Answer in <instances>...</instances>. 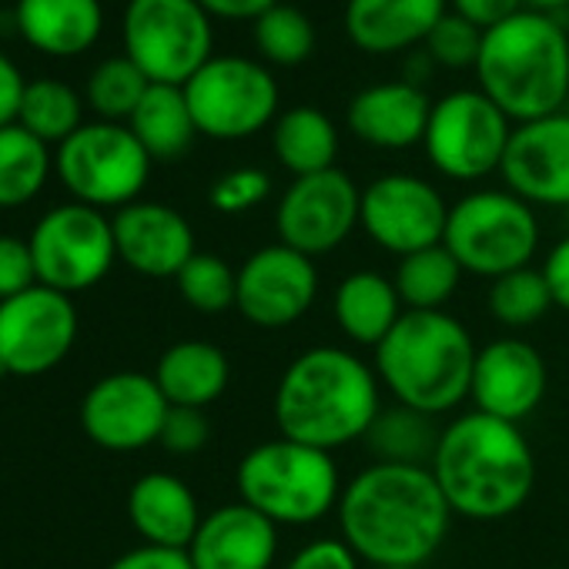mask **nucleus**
Here are the masks:
<instances>
[{
    "label": "nucleus",
    "instance_id": "nucleus-43",
    "mask_svg": "<svg viewBox=\"0 0 569 569\" xmlns=\"http://www.w3.org/2000/svg\"><path fill=\"white\" fill-rule=\"evenodd\" d=\"M452 14L466 18L469 24H476L482 34L512 21L516 14L526 11V0H449Z\"/></svg>",
    "mask_w": 569,
    "mask_h": 569
},
{
    "label": "nucleus",
    "instance_id": "nucleus-17",
    "mask_svg": "<svg viewBox=\"0 0 569 569\" xmlns=\"http://www.w3.org/2000/svg\"><path fill=\"white\" fill-rule=\"evenodd\" d=\"M168 399L154 376L111 372L98 379L81 402V429L111 452H134L161 439Z\"/></svg>",
    "mask_w": 569,
    "mask_h": 569
},
{
    "label": "nucleus",
    "instance_id": "nucleus-32",
    "mask_svg": "<svg viewBox=\"0 0 569 569\" xmlns=\"http://www.w3.org/2000/svg\"><path fill=\"white\" fill-rule=\"evenodd\" d=\"M54 171L51 144L21 124L0 128V208H21L34 201Z\"/></svg>",
    "mask_w": 569,
    "mask_h": 569
},
{
    "label": "nucleus",
    "instance_id": "nucleus-11",
    "mask_svg": "<svg viewBox=\"0 0 569 569\" xmlns=\"http://www.w3.org/2000/svg\"><path fill=\"white\" fill-rule=\"evenodd\" d=\"M509 138L512 121L479 88H466L432 104L422 148L439 174L469 184L502 168Z\"/></svg>",
    "mask_w": 569,
    "mask_h": 569
},
{
    "label": "nucleus",
    "instance_id": "nucleus-21",
    "mask_svg": "<svg viewBox=\"0 0 569 569\" xmlns=\"http://www.w3.org/2000/svg\"><path fill=\"white\" fill-rule=\"evenodd\" d=\"M188 556L194 569H271L278 556V526L238 499L201 519Z\"/></svg>",
    "mask_w": 569,
    "mask_h": 569
},
{
    "label": "nucleus",
    "instance_id": "nucleus-24",
    "mask_svg": "<svg viewBox=\"0 0 569 569\" xmlns=\"http://www.w3.org/2000/svg\"><path fill=\"white\" fill-rule=\"evenodd\" d=\"M14 31L38 54L78 58L98 44L104 8L101 0H18Z\"/></svg>",
    "mask_w": 569,
    "mask_h": 569
},
{
    "label": "nucleus",
    "instance_id": "nucleus-36",
    "mask_svg": "<svg viewBox=\"0 0 569 569\" xmlns=\"http://www.w3.org/2000/svg\"><path fill=\"white\" fill-rule=\"evenodd\" d=\"M552 309V296L542 268H516L499 278H492L489 289V312L506 329H526L539 322Z\"/></svg>",
    "mask_w": 569,
    "mask_h": 569
},
{
    "label": "nucleus",
    "instance_id": "nucleus-31",
    "mask_svg": "<svg viewBox=\"0 0 569 569\" xmlns=\"http://www.w3.org/2000/svg\"><path fill=\"white\" fill-rule=\"evenodd\" d=\"M462 281V264L446 244H432L399 258L392 284L406 312H446Z\"/></svg>",
    "mask_w": 569,
    "mask_h": 569
},
{
    "label": "nucleus",
    "instance_id": "nucleus-4",
    "mask_svg": "<svg viewBox=\"0 0 569 569\" xmlns=\"http://www.w3.org/2000/svg\"><path fill=\"white\" fill-rule=\"evenodd\" d=\"M479 91L516 124L559 114L569 98L566 28L539 11L486 31L476 61Z\"/></svg>",
    "mask_w": 569,
    "mask_h": 569
},
{
    "label": "nucleus",
    "instance_id": "nucleus-41",
    "mask_svg": "<svg viewBox=\"0 0 569 569\" xmlns=\"http://www.w3.org/2000/svg\"><path fill=\"white\" fill-rule=\"evenodd\" d=\"M211 436V422L204 409H188V406H171L161 426V446L174 456H194L204 449Z\"/></svg>",
    "mask_w": 569,
    "mask_h": 569
},
{
    "label": "nucleus",
    "instance_id": "nucleus-14",
    "mask_svg": "<svg viewBox=\"0 0 569 569\" xmlns=\"http://www.w3.org/2000/svg\"><path fill=\"white\" fill-rule=\"evenodd\" d=\"M359 208L362 188L342 168L292 178L274 208L278 241L309 258L329 254L359 228Z\"/></svg>",
    "mask_w": 569,
    "mask_h": 569
},
{
    "label": "nucleus",
    "instance_id": "nucleus-18",
    "mask_svg": "<svg viewBox=\"0 0 569 569\" xmlns=\"http://www.w3.org/2000/svg\"><path fill=\"white\" fill-rule=\"evenodd\" d=\"M499 174L526 204L569 208V114L516 124Z\"/></svg>",
    "mask_w": 569,
    "mask_h": 569
},
{
    "label": "nucleus",
    "instance_id": "nucleus-7",
    "mask_svg": "<svg viewBox=\"0 0 569 569\" xmlns=\"http://www.w3.org/2000/svg\"><path fill=\"white\" fill-rule=\"evenodd\" d=\"M442 244L452 251L462 271L499 278L532 261L539 248V218L532 204L512 191H469L449 208Z\"/></svg>",
    "mask_w": 569,
    "mask_h": 569
},
{
    "label": "nucleus",
    "instance_id": "nucleus-49",
    "mask_svg": "<svg viewBox=\"0 0 569 569\" xmlns=\"http://www.w3.org/2000/svg\"><path fill=\"white\" fill-rule=\"evenodd\" d=\"M372 569H412V566H372Z\"/></svg>",
    "mask_w": 569,
    "mask_h": 569
},
{
    "label": "nucleus",
    "instance_id": "nucleus-48",
    "mask_svg": "<svg viewBox=\"0 0 569 569\" xmlns=\"http://www.w3.org/2000/svg\"><path fill=\"white\" fill-rule=\"evenodd\" d=\"M569 0H526V11H539V14H556V11H566Z\"/></svg>",
    "mask_w": 569,
    "mask_h": 569
},
{
    "label": "nucleus",
    "instance_id": "nucleus-34",
    "mask_svg": "<svg viewBox=\"0 0 569 569\" xmlns=\"http://www.w3.org/2000/svg\"><path fill=\"white\" fill-rule=\"evenodd\" d=\"M151 81L141 74V68L118 54V58H104L88 84H84V101L88 108L98 114V121H114V124H128L131 114L138 111L141 98L148 94Z\"/></svg>",
    "mask_w": 569,
    "mask_h": 569
},
{
    "label": "nucleus",
    "instance_id": "nucleus-37",
    "mask_svg": "<svg viewBox=\"0 0 569 569\" xmlns=\"http://www.w3.org/2000/svg\"><path fill=\"white\" fill-rule=\"evenodd\" d=\"M174 281H178V296L184 299V306H191L201 316L228 312L238 302V268H231L218 254L194 251Z\"/></svg>",
    "mask_w": 569,
    "mask_h": 569
},
{
    "label": "nucleus",
    "instance_id": "nucleus-6",
    "mask_svg": "<svg viewBox=\"0 0 569 569\" xmlns=\"http://www.w3.org/2000/svg\"><path fill=\"white\" fill-rule=\"evenodd\" d=\"M234 486L241 502L274 526H316L339 509L342 496L332 452L284 436L248 449L234 469Z\"/></svg>",
    "mask_w": 569,
    "mask_h": 569
},
{
    "label": "nucleus",
    "instance_id": "nucleus-16",
    "mask_svg": "<svg viewBox=\"0 0 569 569\" xmlns=\"http://www.w3.org/2000/svg\"><path fill=\"white\" fill-rule=\"evenodd\" d=\"M319 296L316 258L289 248L264 244L238 268V302L234 309L254 329H289L296 326Z\"/></svg>",
    "mask_w": 569,
    "mask_h": 569
},
{
    "label": "nucleus",
    "instance_id": "nucleus-20",
    "mask_svg": "<svg viewBox=\"0 0 569 569\" xmlns=\"http://www.w3.org/2000/svg\"><path fill=\"white\" fill-rule=\"evenodd\" d=\"M118 258L144 278H178L194 254V231L188 218L161 201H134L114 218Z\"/></svg>",
    "mask_w": 569,
    "mask_h": 569
},
{
    "label": "nucleus",
    "instance_id": "nucleus-47",
    "mask_svg": "<svg viewBox=\"0 0 569 569\" xmlns=\"http://www.w3.org/2000/svg\"><path fill=\"white\" fill-rule=\"evenodd\" d=\"M204 8V14L211 21H258L261 14H268L271 8H278L281 0H198Z\"/></svg>",
    "mask_w": 569,
    "mask_h": 569
},
{
    "label": "nucleus",
    "instance_id": "nucleus-3",
    "mask_svg": "<svg viewBox=\"0 0 569 569\" xmlns=\"http://www.w3.org/2000/svg\"><path fill=\"white\" fill-rule=\"evenodd\" d=\"M432 476L456 516L496 522L519 512L536 486V459L516 422L466 412L439 436Z\"/></svg>",
    "mask_w": 569,
    "mask_h": 569
},
{
    "label": "nucleus",
    "instance_id": "nucleus-5",
    "mask_svg": "<svg viewBox=\"0 0 569 569\" xmlns=\"http://www.w3.org/2000/svg\"><path fill=\"white\" fill-rule=\"evenodd\" d=\"M476 342L449 312H406L376 349V376L396 402L442 416L469 399Z\"/></svg>",
    "mask_w": 569,
    "mask_h": 569
},
{
    "label": "nucleus",
    "instance_id": "nucleus-8",
    "mask_svg": "<svg viewBox=\"0 0 569 569\" xmlns=\"http://www.w3.org/2000/svg\"><path fill=\"white\" fill-rule=\"evenodd\" d=\"M124 58L151 84L184 88L214 54L211 18L198 0H128L121 18Z\"/></svg>",
    "mask_w": 569,
    "mask_h": 569
},
{
    "label": "nucleus",
    "instance_id": "nucleus-38",
    "mask_svg": "<svg viewBox=\"0 0 569 569\" xmlns=\"http://www.w3.org/2000/svg\"><path fill=\"white\" fill-rule=\"evenodd\" d=\"M482 31L476 24H469L466 18L446 11V18L432 28V34L426 38V58L446 71H476L479 51H482Z\"/></svg>",
    "mask_w": 569,
    "mask_h": 569
},
{
    "label": "nucleus",
    "instance_id": "nucleus-35",
    "mask_svg": "<svg viewBox=\"0 0 569 569\" xmlns=\"http://www.w3.org/2000/svg\"><path fill=\"white\" fill-rule=\"evenodd\" d=\"M254 48L264 64L299 68L316 51V24L302 8L278 4L254 21Z\"/></svg>",
    "mask_w": 569,
    "mask_h": 569
},
{
    "label": "nucleus",
    "instance_id": "nucleus-19",
    "mask_svg": "<svg viewBox=\"0 0 569 569\" xmlns=\"http://www.w3.org/2000/svg\"><path fill=\"white\" fill-rule=\"evenodd\" d=\"M542 396H546V362L529 342L506 336L476 352L472 386H469V399L476 412L519 426L526 416L539 409Z\"/></svg>",
    "mask_w": 569,
    "mask_h": 569
},
{
    "label": "nucleus",
    "instance_id": "nucleus-39",
    "mask_svg": "<svg viewBox=\"0 0 569 569\" xmlns=\"http://www.w3.org/2000/svg\"><path fill=\"white\" fill-rule=\"evenodd\" d=\"M271 194V178L261 168H234L224 171L211 188H208V204L221 214H241L258 208Z\"/></svg>",
    "mask_w": 569,
    "mask_h": 569
},
{
    "label": "nucleus",
    "instance_id": "nucleus-22",
    "mask_svg": "<svg viewBox=\"0 0 569 569\" xmlns=\"http://www.w3.org/2000/svg\"><path fill=\"white\" fill-rule=\"evenodd\" d=\"M432 101L416 81H382L362 88L346 111L349 131L382 151H406L422 144Z\"/></svg>",
    "mask_w": 569,
    "mask_h": 569
},
{
    "label": "nucleus",
    "instance_id": "nucleus-27",
    "mask_svg": "<svg viewBox=\"0 0 569 569\" xmlns=\"http://www.w3.org/2000/svg\"><path fill=\"white\" fill-rule=\"evenodd\" d=\"M154 382L164 392L168 406L204 409L224 396L231 382V362L214 342L184 339L161 352L154 366Z\"/></svg>",
    "mask_w": 569,
    "mask_h": 569
},
{
    "label": "nucleus",
    "instance_id": "nucleus-44",
    "mask_svg": "<svg viewBox=\"0 0 569 569\" xmlns=\"http://www.w3.org/2000/svg\"><path fill=\"white\" fill-rule=\"evenodd\" d=\"M108 569H194L188 549H164V546H138L118 556Z\"/></svg>",
    "mask_w": 569,
    "mask_h": 569
},
{
    "label": "nucleus",
    "instance_id": "nucleus-13",
    "mask_svg": "<svg viewBox=\"0 0 569 569\" xmlns=\"http://www.w3.org/2000/svg\"><path fill=\"white\" fill-rule=\"evenodd\" d=\"M78 339V309L71 296L48 284L0 302V376H44L68 359Z\"/></svg>",
    "mask_w": 569,
    "mask_h": 569
},
{
    "label": "nucleus",
    "instance_id": "nucleus-1",
    "mask_svg": "<svg viewBox=\"0 0 569 569\" xmlns=\"http://www.w3.org/2000/svg\"><path fill=\"white\" fill-rule=\"evenodd\" d=\"M336 512L342 539L359 559L412 569L442 549L456 516L429 466L389 462H372L346 482Z\"/></svg>",
    "mask_w": 569,
    "mask_h": 569
},
{
    "label": "nucleus",
    "instance_id": "nucleus-2",
    "mask_svg": "<svg viewBox=\"0 0 569 569\" xmlns=\"http://www.w3.org/2000/svg\"><path fill=\"white\" fill-rule=\"evenodd\" d=\"M274 426L284 439L316 449H342L366 439L382 412L379 376L356 352L316 346L299 352L274 386Z\"/></svg>",
    "mask_w": 569,
    "mask_h": 569
},
{
    "label": "nucleus",
    "instance_id": "nucleus-30",
    "mask_svg": "<svg viewBox=\"0 0 569 569\" xmlns=\"http://www.w3.org/2000/svg\"><path fill=\"white\" fill-rule=\"evenodd\" d=\"M442 429L436 426V416L409 409L402 402L386 406L376 422L366 432V446L376 456V462L389 466H432L439 449Z\"/></svg>",
    "mask_w": 569,
    "mask_h": 569
},
{
    "label": "nucleus",
    "instance_id": "nucleus-29",
    "mask_svg": "<svg viewBox=\"0 0 569 569\" xmlns=\"http://www.w3.org/2000/svg\"><path fill=\"white\" fill-rule=\"evenodd\" d=\"M128 128L141 141V148L151 154V161H174L198 138L184 88H174V84H151L138 111L131 114Z\"/></svg>",
    "mask_w": 569,
    "mask_h": 569
},
{
    "label": "nucleus",
    "instance_id": "nucleus-40",
    "mask_svg": "<svg viewBox=\"0 0 569 569\" xmlns=\"http://www.w3.org/2000/svg\"><path fill=\"white\" fill-rule=\"evenodd\" d=\"M38 284V264L31 241L18 234H0V302L14 299Z\"/></svg>",
    "mask_w": 569,
    "mask_h": 569
},
{
    "label": "nucleus",
    "instance_id": "nucleus-42",
    "mask_svg": "<svg viewBox=\"0 0 569 569\" xmlns=\"http://www.w3.org/2000/svg\"><path fill=\"white\" fill-rule=\"evenodd\" d=\"M284 569H359V556L346 539H316L302 546Z\"/></svg>",
    "mask_w": 569,
    "mask_h": 569
},
{
    "label": "nucleus",
    "instance_id": "nucleus-33",
    "mask_svg": "<svg viewBox=\"0 0 569 569\" xmlns=\"http://www.w3.org/2000/svg\"><path fill=\"white\" fill-rule=\"evenodd\" d=\"M18 124L44 144H64L84 124V101L71 84L58 78L28 81Z\"/></svg>",
    "mask_w": 569,
    "mask_h": 569
},
{
    "label": "nucleus",
    "instance_id": "nucleus-12",
    "mask_svg": "<svg viewBox=\"0 0 569 569\" xmlns=\"http://www.w3.org/2000/svg\"><path fill=\"white\" fill-rule=\"evenodd\" d=\"M31 251L38 264V284L74 296L108 278L118 261L114 224L101 208L71 201L51 208L31 231Z\"/></svg>",
    "mask_w": 569,
    "mask_h": 569
},
{
    "label": "nucleus",
    "instance_id": "nucleus-46",
    "mask_svg": "<svg viewBox=\"0 0 569 569\" xmlns=\"http://www.w3.org/2000/svg\"><path fill=\"white\" fill-rule=\"evenodd\" d=\"M542 274H546V284H549L552 306L569 312V234L559 238L549 248V254L542 261Z\"/></svg>",
    "mask_w": 569,
    "mask_h": 569
},
{
    "label": "nucleus",
    "instance_id": "nucleus-9",
    "mask_svg": "<svg viewBox=\"0 0 569 569\" xmlns=\"http://www.w3.org/2000/svg\"><path fill=\"white\" fill-rule=\"evenodd\" d=\"M54 171L74 201L91 208H128L151 178V154L128 124H81L54 151Z\"/></svg>",
    "mask_w": 569,
    "mask_h": 569
},
{
    "label": "nucleus",
    "instance_id": "nucleus-25",
    "mask_svg": "<svg viewBox=\"0 0 569 569\" xmlns=\"http://www.w3.org/2000/svg\"><path fill=\"white\" fill-rule=\"evenodd\" d=\"M128 519L148 546L188 549L204 516L184 479L171 472H144L128 492Z\"/></svg>",
    "mask_w": 569,
    "mask_h": 569
},
{
    "label": "nucleus",
    "instance_id": "nucleus-23",
    "mask_svg": "<svg viewBox=\"0 0 569 569\" xmlns=\"http://www.w3.org/2000/svg\"><path fill=\"white\" fill-rule=\"evenodd\" d=\"M449 0H349L346 34L366 54H402L426 44Z\"/></svg>",
    "mask_w": 569,
    "mask_h": 569
},
{
    "label": "nucleus",
    "instance_id": "nucleus-28",
    "mask_svg": "<svg viewBox=\"0 0 569 569\" xmlns=\"http://www.w3.org/2000/svg\"><path fill=\"white\" fill-rule=\"evenodd\" d=\"M271 151L292 178L329 171L339 158V128L312 104L289 108L271 124Z\"/></svg>",
    "mask_w": 569,
    "mask_h": 569
},
{
    "label": "nucleus",
    "instance_id": "nucleus-45",
    "mask_svg": "<svg viewBox=\"0 0 569 569\" xmlns=\"http://www.w3.org/2000/svg\"><path fill=\"white\" fill-rule=\"evenodd\" d=\"M24 91H28V81H24L21 68L4 51H0V128L18 124Z\"/></svg>",
    "mask_w": 569,
    "mask_h": 569
},
{
    "label": "nucleus",
    "instance_id": "nucleus-15",
    "mask_svg": "<svg viewBox=\"0 0 569 569\" xmlns=\"http://www.w3.org/2000/svg\"><path fill=\"white\" fill-rule=\"evenodd\" d=\"M449 204L439 188L419 174H382L362 188L359 224L386 251L406 258L412 251L442 244Z\"/></svg>",
    "mask_w": 569,
    "mask_h": 569
},
{
    "label": "nucleus",
    "instance_id": "nucleus-10",
    "mask_svg": "<svg viewBox=\"0 0 569 569\" xmlns=\"http://www.w3.org/2000/svg\"><path fill=\"white\" fill-rule=\"evenodd\" d=\"M184 98L198 134L214 141H241L278 118L274 74L241 54H214L188 84Z\"/></svg>",
    "mask_w": 569,
    "mask_h": 569
},
{
    "label": "nucleus",
    "instance_id": "nucleus-26",
    "mask_svg": "<svg viewBox=\"0 0 569 569\" xmlns=\"http://www.w3.org/2000/svg\"><path fill=\"white\" fill-rule=\"evenodd\" d=\"M332 316L352 346L379 349L406 309L392 278H382L379 271H352L339 281L332 296Z\"/></svg>",
    "mask_w": 569,
    "mask_h": 569
}]
</instances>
